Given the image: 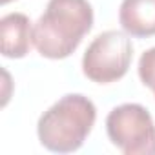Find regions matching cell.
<instances>
[{
    "mask_svg": "<svg viewBox=\"0 0 155 155\" xmlns=\"http://www.w3.org/2000/svg\"><path fill=\"white\" fill-rule=\"evenodd\" d=\"M93 28V8L88 0H49L33 28L37 51L51 60L69 57Z\"/></svg>",
    "mask_w": 155,
    "mask_h": 155,
    "instance_id": "6da1fadb",
    "label": "cell"
},
{
    "mask_svg": "<svg viewBox=\"0 0 155 155\" xmlns=\"http://www.w3.org/2000/svg\"><path fill=\"white\" fill-rule=\"evenodd\" d=\"M97 119L95 104L81 95L69 93L44 111L37 124L40 144L55 153L77 151L93 130Z\"/></svg>",
    "mask_w": 155,
    "mask_h": 155,
    "instance_id": "7a4b0ae2",
    "label": "cell"
},
{
    "mask_svg": "<svg viewBox=\"0 0 155 155\" xmlns=\"http://www.w3.org/2000/svg\"><path fill=\"white\" fill-rule=\"evenodd\" d=\"M133 58V44L126 31L110 29L93 38L82 57V71L97 84L120 81Z\"/></svg>",
    "mask_w": 155,
    "mask_h": 155,
    "instance_id": "3957f363",
    "label": "cell"
},
{
    "mask_svg": "<svg viewBox=\"0 0 155 155\" xmlns=\"http://www.w3.org/2000/svg\"><path fill=\"white\" fill-rule=\"evenodd\" d=\"M110 140L124 155H155V122L140 104H120L106 119Z\"/></svg>",
    "mask_w": 155,
    "mask_h": 155,
    "instance_id": "277c9868",
    "label": "cell"
},
{
    "mask_svg": "<svg viewBox=\"0 0 155 155\" xmlns=\"http://www.w3.org/2000/svg\"><path fill=\"white\" fill-rule=\"evenodd\" d=\"M33 28L24 13H9L0 20V48L6 58H22L29 53Z\"/></svg>",
    "mask_w": 155,
    "mask_h": 155,
    "instance_id": "5b68a950",
    "label": "cell"
},
{
    "mask_svg": "<svg viewBox=\"0 0 155 155\" xmlns=\"http://www.w3.org/2000/svg\"><path fill=\"white\" fill-rule=\"evenodd\" d=\"M119 22L130 37L146 38L155 35V0H122Z\"/></svg>",
    "mask_w": 155,
    "mask_h": 155,
    "instance_id": "8992f818",
    "label": "cell"
},
{
    "mask_svg": "<svg viewBox=\"0 0 155 155\" xmlns=\"http://www.w3.org/2000/svg\"><path fill=\"white\" fill-rule=\"evenodd\" d=\"M139 77L140 82L153 90L155 86V48L144 51L139 58Z\"/></svg>",
    "mask_w": 155,
    "mask_h": 155,
    "instance_id": "52a82bcc",
    "label": "cell"
},
{
    "mask_svg": "<svg viewBox=\"0 0 155 155\" xmlns=\"http://www.w3.org/2000/svg\"><path fill=\"white\" fill-rule=\"evenodd\" d=\"M9 2H13V0H2V4H9Z\"/></svg>",
    "mask_w": 155,
    "mask_h": 155,
    "instance_id": "ba28073f",
    "label": "cell"
},
{
    "mask_svg": "<svg viewBox=\"0 0 155 155\" xmlns=\"http://www.w3.org/2000/svg\"><path fill=\"white\" fill-rule=\"evenodd\" d=\"M153 95H155V86H153Z\"/></svg>",
    "mask_w": 155,
    "mask_h": 155,
    "instance_id": "9c48e42d",
    "label": "cell"
}]
</instances>
